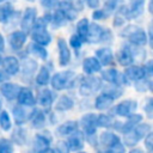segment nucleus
I'll list each match as a JSON object with an SVG mask.
<instances>
[{
  "mask_svg": "<svg viewBox=\"0 0 153 153\" xmlns=\"http://www.w3.org/2000/svg\"><path fill=\"white\" fill-rule=\"evenodd\" d=\"M120 35L127 38L135 47H145L147 44V35L143 29L137 25H128L126 26Z\"/></svg>",
  "mask_w": 153,
  "mask_h": 153,
  "instance_id": "nucleus-1",
  "label": "nucleus"
},
{
  "mask_svg": "<svg viewBox=\"0 0 153 153\" xmlns=\"http://www.w3.org/2000/svg\"><path fill=\"white\" fill-rule=\"evenodd\" d=\"M75 80H76V75L73 71L57 72L50 78L51 86L56 91H61V90H65V88L73 87L74 84H75Z\"/></svg>",
  "mask_w": 153,
  "mask_h": 153,
  "instance_id": "nucleus-2",
  "label": "nucleus"
},
{
  "mask_svg": "<svg viewBox=\"0 0 153 153\" xmlns=\"http://www.w3.org/2000/svg\"><path fill=\"white\" fill-rule=\"evenodd\" d=\"M99 88H102V80L97 76L86 75L80 79V86L79 91L81 96H91L94 92H97Z\"/></svg>",
  "mask_w": 153,
  "mask_h": 153,
  "instance_id": "nucleus-3",
  "label": "nucleus"
},
{
  "mask_svg": "<svg viewBox=\"0 0 153 153\" xmlns=\"http://www.w3.org/2000/svg\"><path fill=\"white\" fill-rule=\"evenodd\" d=\"M100 80H104L111 85H115V86H122V85H126L128 84V80L126 79L124 74L120 73L117 69L115 68H109V69H105L102 72V79Z\"/></svg>",
  "mask_w": 153,
  "mask_h": 153,
  "instance_id": "nucleus-4",
  "label": "nucleus"
},
{
  "mask_svg": "<svg viewBox=\"0 0 153 153\" xmlns=\"http://www.w3.org/2000/svg\"><path fill=\"white\" fill-rule=\"evenodd\" d=\"M36 19H37V10L35 7L25 8V11L23 13V17H22V20H20V26L23 29L22 31L25 32V33L31 32Z\"/></svg>",
  "mask_w": 153,
  "mask_h": 153,
  "instance_id": "nucleus-5",
  "label": "nucleus"
},
{
  "mask_svg": "<svg viewBox=\"0 0 153 153\" xmlns=\"http://www.w3.org/2000/svg\"><path fill=\"white\" fill-rule=\"evenodd\" d=\"M136 106H137V103L135 100L127 99V100H123V102L118 103L116 106H114L112 108V114H115L117 116H122V117H129L130 115H133Z\"/></svg>",
  "mask_w": 153,
  "mask_h": 153,
  "instance_id": "nucleus-6",
  "label": "nucleus"
},
{
  "mask_svg": "<svg viewBox=\"0 0 153 153\" xmlns=\"http://www.w3.org/2000/svg\"><path fill=\"white\" fill-rule=\"evenodd\" d=\"M57 8L63 13V16L66 17V19L68 22H72V20L76 19L78 10L75 7L74 0H61L57 5Z\"/></svg>",
  "mask_w": 153,
  "mask_h": 153,
  "instance_id": "nucleus-7",
  "label": "nucleus"
},
{
  "mask_svg": "<svg viewBox=\"0 0 153 153\" xmlns=\"http://www.w3.org/2000/svg\"><path fill=\"white\" fill-rule=\"evenodd\" d=\"M116 59H117V62L123 66V67H129L134 63V53L131 50V48L129 45H123L117 55H116Z\"/></svg>",
  "mask_w": 153,
  "mask_h": 153,
  "instance_id": "nucleus-8",
  "label": "nucleus"
},
{
  "mask_svg": "<svg viewBox=\"0 0 153 153\" xmlns=\"http://www.w3.org/2000/svg\"><path fill=\"white\" fill-rule=\"evenodd\" d=\"M1 65H2V68H4V72L6 75H16L20 69V65H19L18 59L16 56H12V55L2 57Z\"/></svg>",
  "mask_w": 153,
  "mask_h": 153,
  "instance_id": "nucleus-9",
  "label": "nucleus"
},
{
  "mask_svg": "<svg viewBox=\"0 0 153 153\" xmlns=\"http://www.w3.org/2000/svg\"><path fill=\"white\" fill-rule=\"evenodd\" d=\"M26 38H27V36H26L25 32H23L22 30H17V31H13L10 35V37H8V44H10V47H11L12 50L19 51L23 48V45L25 44Z\"/></svg>",
  "mask_w": 153,
  "mask_h": 153,
  "instance_id": "nucleus-10",
  "label": "nucleus"
},
{
  "mask_svg": "<svg viewBox=\"0 0 153 153\" xmlns=\"http://www.w3.org/2000/svg\"><path fill=\"white\" fill-rule=\"evenodd\" d=\"M97 115L96 114H86L81 117V126L84 129V133L87 136H92L96 134L97 130Z\"/></svg>",
  "mask_w": 153,
  "mask_h": 153,
  "instance_id": "nucleus-11",
  "label": "nucleus"
},
{
  "mask_svg": "<svg viewBox=\"0 0 153 153\" xmlns=\"http://www.w3.org/2000/svg\"><path fill=\"white\" fill-rule=\"evenodd\" d=\"M124 76L128 81H140L142 79L146 78L145 71L142 68V66L139 65H131L129 67H127L124 69Z\"/></svg>",
  "mask_w": 153,
  "mask_h": 153,
  "instance_id": "nucleus-12",
  "label": "nucleus"
},
{
  "mask_svg": "<svg viewBox=\"0 0 153 153\" xmlns=\"http://www.w3.org/2000/svg\"><path fill=\"white\" fill-rule=\"evenodd\" d=\"M146 0H129V5L127 6V17L128 20L135 19L143 13Z\"/></svg>",
  "mask_w": 153,
  "mask_h": 153,
  "instance_id": "nucleus-13",
  "label": "nucleus"
},
{
  "mask_svg": "<svg viewBox=\"0 0 153 153\" xmlns=\"http://www.w3.org/2000/svg\"><path fill=\"white\" fill-rule=\"evenodd\" d=\"M57 50H59V63L65 67L71 62V50L67 45V42L63 38L57 39Z\"/></svg>",
  "mask_w": 153,
  "mask_h": 153,
  "instance_id": "nucleus-14",
  "label": "nucleus"
},
{
  "mask_svg": "<svg viewBox=\"0 0 153 153\" xmlns=\"http://www.w3.org/2000/svg\"><path fill=\"white\" fill-rule=\"evenodd\" d=\"M17 100L22 106H33L36 104V98L29 87H20Z\"/></svg>",
  "mask_w": 153,
  "mask_h": 153,
  "instance_id": "nucleus-15",
  "label": "nucleus"
},
{
  "mask_svg": "<svg viewBox=\"0 0 153 153\" xmlns=\"http://www.w3.org/2000/svg\"><path fill=\"white\" fill-rule=\"evenodd\" d=\"M20 86L13 82H2L0 84V93L7 99V100H13L17 99V96L19 93Z\"/></svg>",
  "mask_w": 153,
  "mask_h": 153,
  "instance_id": "nucleus-16",
  "label": "nucleus"
},
{
  "mask_svg": "<svg viewBox=\"0 0 153 153\" xmlns=\"http://www.w3.org/2000/svg\"><path fill=\"white\" fill-rule=\"evenodd\" d=\"M94 57L98 60V62L100 63V66H111L114 63V60H115L111 49L108 48V47L97 49Z\"/></svg>",
  "mask_w": 153,
  "mask_h": 153,
  "instance_id": "nucleus-17",
  "label": "nucleus"
},
{
  "mask_svg": "<svg viewBox=\"0 0 153 153\" xmlns=\"http://www.w3.org/2000/svg\"><path fill=\"white\" fill-rule=\"evenodd\" d=\"M82 71L87 75H92L94 73L100 72L102 66L94 56H88V57H85L84 61H82Z\"/></svg>",
  "mask_w": 153,
  "mask_h": 153,
  "instance_id": "nucleus-18",
  "label": "nucleus"
},
{
  "mask_svg": "<svg viewBox=\"0 0 153 153\" xmlns=\"http://www.w3.org/2000/svg\"><path fill=\"white\" fill-rule=\"evenodd\" d=\"M50 142H51V139H50L49 134H47V133L37 134V135L35 136V145H33L35 151H36L37 153L44 152L45 149L49 148Z\"/></svg>",
  "mask_w": 153,
  "mask_h": 153,
  "instance_id": "nucleus-19",
  "label": "nucleus"
},
{
  "mask_svg": "<svg viewBox=\"0 0 153 153\" xmlns=\"http://www.w3.org/2000/svg\"><path fill=\"white\" fill-rule=\"evenodd\" d=\"M103 29L99 24L97 23H91L88 25V31H87V37H86V42L88 43H99L102 33H103Z\"/></svg>",
  "mask_w": 153,
  "mask_h": 153,
  "instance_id": "nucleus-20",
  "label": "nucleus"
},
{
  "mask_svg": "<svg viewBox=\"0 0 153 153\" xmlns=\"http://www.w3.org/2000/svg\"><path fill=\"white\" fill-rule=\"evenodd\" d=\"M54 99H55V93L49 88H43L38 92L36 102H38V104L44 108H49L54 103Z\"/></svg>",
  "mask_w": 153,
  "mask_h": 153,
  "instance_id": "nucleus-21",
  "label": "nucleus"
},
{
  "mask_svg": "<svg viewBox=\"0 0 153 153\" xmlns=\"http://www.w3.org/2000/svg\"><path fill=\"white\" fill-rule=\"evenodd\" d=\"M66 145H67L68 149H71V151H79V149H81L84 147V136H82V134L76 130L75 133H73L69 136V139L67 140Z\"/></svg>",
  "mask_w": 153,
  "mask_h": 153,
  "instance_id": "nucleus-22",
  "label": "nucleus"
},
{
  "mask_svg": "<svg viewBox=\"0 0 153 153\" xmlns=\"http://www.w3.org/2000/svg\"><path fill=\"white\" fill-rule=\"evenodd\" d=\"M78 130V122L75 121H67L63 122L62 124H60L56 129V133L61 136H67V135H72L73 133H75Z\"/></svg>",
  "mask_w": 153,
  "mask_h": 153,
  "instance_id": "nucleus-23",
  "label": "nucleus"
},
{
  "mask_svg": "<svg viewBox=\"0 0 153 153\" xmlns=\"http://www.w3.org/2000/svg\"><path fill=\"white\" fill-rule=\"evenodd\" d=\"M22 68V73H23V76L24 78H31L33 75V73L36 72L37 69V62L32 59H25L23 65L20 66Z\"/></svg>",
  "mask_w": 153,
  "mask_h": 153,
  "instance_id": "nucleus-24",
  "label": "nucleus"
},
{
  "mask_svg": "<svg viewBox=\"0 0 153 153\" xmlns=\"http://www.w3.org/2000/svg\"><path fill=\"white\" fill-rule=\"evenodd\" d=\"M29 118H30V121H31V124H32L35 128H37V129L43 128V126L45 124V115H44L43 111H41V110H38V109H35V110L31 112V115L29 116Z\"/></svg>",
  "mask_w": 153,
  "mask_h": 153,
  "instance_id": "nucleus-25",
  "label": "nucleus"
},
{
  "mask_svg": "<svg viewBox=\"0 0 153 153\" xmlns=\"http://www.w3.org/2000/svg\"><path fill=\"white\" fill-rule=\"evenodd\" d=\"M99 141H100V143L104 147H108V148H110L111 146L121 142L120 137L116 134L111 133V131H104V133H102V135L99 137Z\"/></svg>",
  "mask_w": 153,
  "mask_h": 153,
  "instance_id": "nucleus-26",
  "label": "nucleus"
},
{
  "mask_svg": "<svg viewBox=\"0 0 153 153\" xmlns=\"http://www.w3.org/2000/svg\"><path fill=\"white\" fill-rule=\"evenodd\" d=\"M73 106H74V100L69 96L63 94V96L59 97L56 105H55V109L57 111H67V110H71Z\"/></svg>",
  "mask_w": 153,
  "mask_h": 153,
  "instance_id": "nucleus-27",
  "label": "nucleus"
},
{
  "mask_svg": "<svg viewBox=\"0 0 153 153\" xmlns=\"http://www.w3.org/2000/svg\"><path fill=\"white\" fill-rule=\"evenodd\" d=\"M141 120H142V116L139 115V114H133V115H130V116L128 117L127 122H126L124 124H122L121 130H122L124 134L128 133V131H130V130H133V129L141 122Z\"/></svg>",
  "mask_w": 153,
  "mask_h": 153,
  "instance_id": "nucleus-28",
  "label": "nucleus"
},
{
  "mask_svg": "<svg viewBox=\"0 0 153 153\" xmlns=\"http://www.w3.org/2000/svg\"><path fill=\"white\" fill-rule=\"evenodd\" d=\"M14 8L10 2L0 5V23H7L14 14Z\"/></svg>",
  "mask_w": 153,
  "mask_h": 153,
  "instance_id": "nucleus-29",
  "label": "nucleus"
},
{
  "mask_svg": "<svg viewBox=\"0 0 153 153\" xmlns=\"http://www.w3.org/2000/svg\"><path fill=\"white\" fill-rule=\"evenodd\" d=\"M126 20H128V17H127V6L126 5H121L116 10V13H115L112 24H114V26L118 27V26H122Z\"/></svg>",
  "mask_w": 153,
  "mask_h": 153,
  "instance_id": "nucleus-30",
  "label": "nucleus"
},
{
  "mask_svg": "<svg viewBox=\"0 0 153 153\" xmlns=\"http://www.w3.org/2000/svg\"><path fill=\"white\" fill-rule=\"evenodd\" d=\"M50 69L47 66H42L36 75V84L39 86H45L50 81Z\"/></svg>",
  "mask_w": 153,
  "mask_h": 153,
  "instance_id": "nucleus-31",
  "label": "nucleus"
},
{
  "mask_svg": "<svg viewBox=\"0 0 153 153\" xmlns=\"http://www.w3.org/2000/svg\"><path fill=\"white\" fill-rule=\"evenodd\" d=\"M114 99H111L108 94L105 93H100L96 97V100H94V108L98 109V110H105L108 108H110V105L112 104Z\"/></svg>",
  "mask_w": 153,
  "mask_h": 153,
  "instance_id": "nucleus-32",
  "label": "nucleus"
},
{
  "mask_svg": "<svg viewBox=\"0 0 153 153\" xmlns=\"http://www.w3.org/2000/svg\"><path fill=\"white\" fill-rule=\"evenodd\" d=\"M88 25H90V22L87 18H82L76 24V36L82 41V42H86V37H87V31H88Z\"/></svg>",
  "mask_w": 153,
  "mask_h": 153,
  "instance_id": "nucleus-33",
  "label": "nucleus"
},
{
  "mask_svg": "<svg viewBox=\"0 0 153 153\" xmlns=\"http://www.w3.org/2000/svg\"><path fill=\"white\" fill-rule=\"evenodd\" d=\"M26 51L30 53V54H33V55L38 56V57L42 59V60H47V57H48V51H47V49H45L44 47L39 45V44L33 43V42H32L31 44H29Z\"/></svg>",
  "mask_w": 153,
  "mask_h": 153,
  "instance_id": "nucleus-34",
  "label": "nucleus"
},
{
  "mask_svg": "<svg viewBox=\"0 0 153 153\" xmlns=\"http://www.w3.org/2000/svg\"><path fill=\"white\" fill-rule=\"evenodd\" d=\"M13 117H14V121L18 126H22L23 123H25L29 118L27 116V112L25 111V109L22 106V105H17L13 108Z\"/></svg>",
  "mask_w": 153,
  "mask_h": 153,
  "instance_id": "nucleus-35",
  "label": "nucleus"
},
{
  "mask_svg": "<svg viewBox=\"0 0 153 153\" xmlns=\"http://www.w3.org/2000/svg\"><path fill=\"white\" fill-rule=\"evenodd\" d=\"M67 19L66 17L63 16V13L57 8L54 14H51V20H50V24L53 25V27H60V26H63L65 24H67Z\"/></svg>",
  "mask_w": 153,
  "mask_h": 153,
  "instance_id": "nucleus-36",
  "label": "nucleus"
},
{
  "mask_svg": "<svg viewBox=\"0 0 153 153\" xmlns=\"http://www.w3.org/2000/svg\"><path fill=\"white\" fill-rule=\"evenodd\" d=\"M26 130L23 128H18L12 133V140L17 143V145H24L26 142Z\"/></svg>",
  "mask_w": 153,
  "mask_h": 153,
  "instance_id": "nucleus-37",
  "label": "nucleus"
},
{
  "mask_svg": "<svg viewBox=\"0 0 153 153\" xmlns=\"http://www.w3.org/2000/svg\"><path fill=\"white\" fill-rule=\"evenodd\" d=\"M103 93H105V94H108L111 99H117L118 97H121L122 96V93H123V91H122V88L120 87V86H115V85H111V86H106L104 90H103Z\"/></svg>",
  "mask_w": 153,
  "mask_h": 153,
  "instance_id": "nucleus-38",
  "label": "nucleus"
},
{
  "mask_svg": "<svg viewBox=\"0 0 153 153\" xmlns=\"http://www.w3.org/2000/svg\"><path fill=\"white\" fill-rule=\"evenodd\" d=\"M97 127H103V128H109L112 126V118L111 116L109 115H105V114H100V115H97Z\"/></svg>",
  "mask_w": 153,
  "mask_h": 153,
  "instance_id": "nucleus-39",
  "label": "nucleus"
},
{
  "mask_svg": "<svg viewBox=\"0 0 153 153\" xmlns=\"http://www.w3.org/2000/svg\"><path fill=\"white\" fill-rule=\"evenodd\" d=\"M139 141H140V139H139V136L135 134L134 130H130V131H128V133L124 134V145H126V146L134 147Z\"/></svg>",
  "mask_w": 153,
  "mask_h": 153,
  "instance_id": "nucleus-40",
  "label": "nucleus"
},
{
  "mask_svg": "<svg viewBox=\"0 0 153 153\" xmlns=\"http://www.w3.org/2000/svg\"><path fill=\"white\" fill-rule=\"evenodd\" d=\"M121 2L122 0H105L104 1V11L110 14L111 12H114L115 10H117L120 6H121Z\"/></svg>",
  "mask_w": 153,
  "mask_h": 153,
  "instance_id": "nucleus-41",
  "label": "nucleus"
},
{
  "mask_svg": "<svg viewBox=\"0 0 153 153\" xmlns=\"http://www.w3.org/2000/svg\"><path fill=\"white\" fill-rule=\"evenodd\" d=\"M135 88L139 91V92H145V91H151L152 90V82L148 78H145L140 81H136L135 82Z\"/></svg>",
  "mask_w": 153,
  "mask_h": 153,
  "instance_id": "nucleus-42",
  "label": "nucleus"
},
{
  "mask_svg": "<svg viewBox=\"0 0 153 153\" xmlns=\"http://www.w3.org/2000/svg\"><path fill=\"white\" fill-rule=\"evenodd\" d=\"M0 127L4 130H10L11 128V118L6 111H0Z\"/></svg>",
  "mask_w": 153,
  "mask_h": 153,
  "instance_id": "nucleus-43",
  "label": "nucleus"
},
{
  "mask_svg": "<svg viewBox=\"0 0 153 153\" xmlns=\"http://www.w3.org/2000/svg\"><path fill=\"white\" fill-rule=\"evenodd\" d=\"M112 38H114V36H112V31H111L110 29L105 27V29H103V33H102V37H100L99 43L109 44V43L112 42Z\"/></svg>",
  "mask_w": 153,
  "mask_h": 153,
  "instance_id": "nucleus-44",
  "label": "nucleus"
},
{
  "mask_svg": "<svg viewBox=\"0 0 153 153\" xmlns=\"http://www.w3.org/2000/svg\"><path fill=\"white\" fill-rule=\"evenodd\" d=\"M0 153H13L12 145L8 140H6V139L0 140Z\"/></svg>",
  "mask_w": 153,
  "mask_h": 153,
  "instance_id": "nucleus-45",
  "label": "nucleus"
},
{
  "mask_svg": "<svg viewBox=\"0 0 153 153\" xmlns=\"http://www.w3.org/2000/svg\"><path fill=\"white\" fill-rule=\"evenodd\" d=\"M82 41L74 33V35H72L71 36V38H69V44H71V47L76 51V50H80V48H81V45H82Z\"/></svg>",
  "mask_w": 153,
  "mask_h": 153,
  "instance_id": "nucleus-46",
  "label": "nucleus"
},
{
  "mask_svg": "<svg viewBox=\"0 0 153 153\" xmlns=\"http://www.w3.org/2000/svg\"><path fill=\"white\" fill-rule=\"evenodd\" d=\"M39 2H41V5H42L44 8H47V10H51V8L57 7L60 0H39Z\"/></svg>",
  "mask_w": 153,
  "mask_h": 153,
  "instance_id": "nucleus-47",
  "label": "nucleus"
},
{
  "mask_svg": "<svg viewBox=\"0 0 153 153\" xmlns=\"http://www.w3.org/2000/svg\"><path fill=\"white\" fill-rule=\"evenodd\" d=\"M109 14L104 11V10H94L93 11V13H92V19H94V20H103V19H105L106 17H108Z\"/></svg>",
  "mask_w": 153,
  "mask_h": 153,
  "instance_id": "nucleus-48",
  "label": "nucleus"
},
{
  "mask_svg": "<svg viewBox=\"0 0 153 153\" xmlns=\"http://www.w3.org/2000/svg\"><path fill=\"white\" fill-rule=\"evenodd\" d=\"M106 152L108 153H126V148L121 142H118V143L111 146L110 148H108Z\"/></svg>",
  "mask_w": 153,
  "mask_h": 153,
  "instance_id": "nucleus-49",
  "label": "nucleus"
},
{
  "mask_svg": "<svg viewBox=\"0 0 153 153\" xmlns=\"http://www.w3.org/2000/svg\"><path fill=\"white\" fill-rule=\"evenodd\" d=\"M142 68H143V71H145V74H146V78H151V75H152V73H153V62H152V60H148L143 66H142Z\"/></svg>",
  "mask_w": 153,
  "mask_h": 153,
  "instance_id": "nucleus-50",
  "label": "nucleus"
},
{
  "mask_svg": "<svg viewBox=\"0 0 153 153\" xmlns=\"http://www.w3.org/2000/svg\"><path fill=\"white\" fill-rule=\"evenodd\" d=\"M55 153H69V149L66 145V142H59L57 143V147H56V151H54Z\"/></svg>",
  "mask_w": 153,
  "mask_h": 153,
  "instance_id": "nucleus-51",
  "label": "nucleus"
},
{
  "mask_svg": "<svg viewBox=\"0 0 153 153\" xmlns=\"http://www.w3.org/2000/svg\"><path fill=\"white\" fill-rule=\"evenodd\" d=\"M145 146H146V148H147L148 151L152 149V147H153V134H152V133H149V134L146 135V139H145Z\"/></svg>",
  "mask_w": 153,
  "mask_h": 153,
  "instance_id": "nucleus-52",
  "label": "nucleus"
},
{
  "mask_svg": "<svg viewBox=\"0 0 153 153\" xmlns=\"http://www.w3.org/2000/svg\"><path fill=\"white\" fill-rule=\"evenodd\" d=\"M82 2L86 4L90 8H93V10H97L99 7V4H100L99 0H82Z\"/></svg>",
  "mask_w": 153,
  "mask_h": 153,
  "instance_id": "nucleus-53",
  "label": "nucleus"
},
{
  "mask_svg": "<svg viewBox=\"0 0 153 153\" xmlns=\"http://www.w3.org/2000/svg\"><path fill=\"white\" fill-rule=\"evenodd\" d=\"M152 110H153V102H152V99L149 98V99L147 100V104L145 105V111H146V114H147L148 117H152Z\"/></svg>",
  "mask_w": 153,
  "mask_h": 153,
  "instance_id": "nucleus-54",
  "label": "nucleus"
},
{
  "mask_svg": "<svg viewBox=\"0 0 153 153\" xmlns=\"http://www.w3.org/2000/svg\"><path fill=\"white\" fill-rule=\"evenodd\" d=\"M4 50H5V39H4L2 35L0 33V54H1Z\"/></svg>",
  "mask_w": 153,
  "mask_h": 153,
  "instance_id": "nucleus-55",
  "label": "nucleus"
},
{
  "mask_svg": "<svg viewBox=\"0 0 153 153\" xmlns=\"http://www.w3.org/2000/svg\"><path fill=\"white\" fill-rule=\"evenodd\" d=\"M7 79V75L5 74V72L4 71H1L0 69V84H2V82H5V80Z\"/></svg>",
  "mask_w": 153,
  "mask_h": 153,
  "instance_id": "nucleus-56",
  "label": "nucleus"
},
{
  "mask_svg": "<svg viewBox=\"0 0 153 153\" xmlns=\"http://www.w3.org/2000/svg\"><path fill=\"white\" fill-rule=\"evenodd\" d=\"M129 153H143V151L141 148H133Z\"/></svg>",
  "mask_w": 153,
  "mask_h": 153,
  "instance_id": "nucleus-57",
  "label": "nucleus"
},
{
  "mask_svg": "<svg viewBox=\"0 0 153 153\" xmlns=\"http://www.w3.org/2000/svg\"><path fill=\"white\" fill-rule=\"evenodd\" d=\"M42 153H55V152H54V149L48 148V149H45V151H44V152H42Z\"/></svg>",
  "mask_w": 153,
  "mask_h": 153,
  "instance_id": "nucleus-58",
  "label": "nucleus"
},
{
  "mask_svg": "<svg viewBox=\"0 0 153 153\" xmlns=\"http://www.w3.org/2000/svg\"><path fill=\"white\" fill-rule=\"evenodd\" d=\"M98 153H108V152H106V151H105V149H103V151H99V152H98Z\"/></svg>",
  "mask_w": 153,
  "mask_h": 153,
  "instance_id": "nucleus-59",
  "label": "nucleus"
},
{
  "mask_svg": "<svg viewBox=\"0 0 153 153\" xmlns=\"http://www.w3.org/2000/svg\"><path fill=\"white\" fill-rule=\"evenodd\" d=\"M1 61H2V57H1V55H0V65H1Z\"/></svg>",
  "mask_w": 153,
  "mask_h": 153,
  "instance_id": "nucleus-60",
  "label": "nucleus"
},
{
  "mask_svg": "<svg viewBox=\"0 0 153 153\" xmlns=\"http://www.w3.org/2000/svg\"><path fill=\"white\" fill-rule=\"evenodd\" d=\"M0 110H1V100H0Z\"/></svg>",
  "mask_w": 153,
  "mask_h": 153,
  "instance_id": "nucleus-61",
  "label": "nucleus"
},
{
  "mask_svg": "<svg viewBox=\"0 0 153 153\" xmlns=\"http://www.w3.org/2000/svg\"><path fill=\"white\" fill-rule=\"evenodd\" d=\"M4 1H5V0H0V4H1V2H4Z\"/></svg>",
  "mask_w": 153,
  "mask_h": 153,
  "instance_id": "nucleus-62",
  "label": "nucleus"
},
{
  "mask_svg": "<svg viewBox=\"0 0 153 153\" xmlns=\"http://www.w3.org/2000/svg\"><path fill=\"white\" fill-rule=\"evenodd\" d=\"M79 153H85V152H79Z\"/></svg>",
  "mask_w": 153,
  "mask_h": 153,
  "instance_id": "nucleus-63",
  "label": "nucleus"
},
{
  "mask_svg": "<svg viewBox=\"0 0 153 153\" xmlns=\"http://www.w3.org/2000/svg\"><path fill=\"white\" fill-rule=\"evenodd\" d=\"M29 1H32V0H29Z\"/></svg>",
  "mask_w": 153,
  "mask_h": 153,
  "instance_id": "nucleus-64",
  "label": "nucleus"
}]
</instances>
